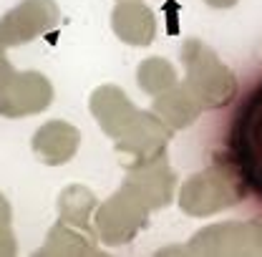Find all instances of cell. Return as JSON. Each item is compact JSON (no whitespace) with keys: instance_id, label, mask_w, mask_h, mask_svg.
<instances>
[{"instance_id":"obj_1","label":"cell","mask_w":262,"mask_h":257,"mask_svg":"<svg viewBox=\"0 0 262 257\" xmlns=\"http://www.w3.org/2000/svg\"><path fill=\"white\" fill-rule=\"evenodd\" d=\"M225 157L245 194L262 202V78L237 101L229 116Z\"/></svg>"}]
</instances>
